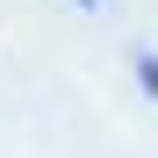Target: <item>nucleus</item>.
Wrapping results in <instances>:
<instances>
[{
    "instance_id": "obj_1",
    "label": "nucleus",
    "mask_w": 158,
    "mask_h": 158,
    "mask_svg": "<svg viewBox=\"0 0 158 158\" xmlns=\"http://www.w3.org/2000/svg\"><path fill=\"white\" fill-rule=\"evenodd\" d=\"M137 79H144V94H151V101H158V50H151V43H144V50H137Z\"/></svg>"
},
{
    "instance_id": "obj_2",
    "label": "nucleus",
    "mask_w": 158,
    "mask_h": 158,
    "mask_svg": "<svg viewBox=\"0 0 158 158\" xmlns=\"http://www.w3.org/2000/svg\"><path fill=\"white\" fill-rule=\"evenodd\" d=\"M79 7H101V0H79Z\"/></svg>"
}]
</instances>
